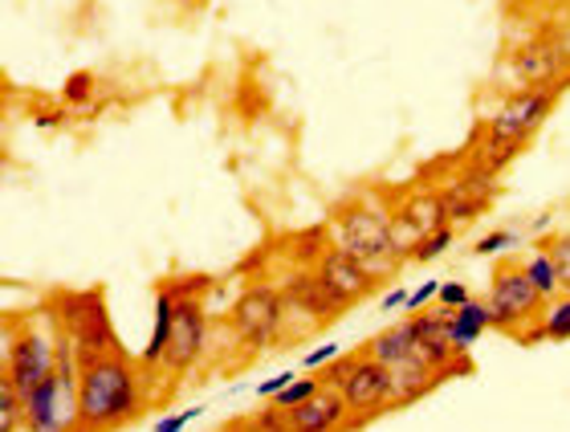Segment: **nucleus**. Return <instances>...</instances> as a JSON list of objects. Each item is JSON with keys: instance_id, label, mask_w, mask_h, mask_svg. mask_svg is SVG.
<instances>
[{"instance_id": "obj_3", "label": "nucleus", "mask_w": 570, "mask_h": 432, "mask_svg": "<svg viewBox=\"0 0 570 432\" xmlns=\"http://www.w3.org/2000/svg\"><path fill=\"white\" fill-rule=\"evenodd\" d=\"M228 326H233L240 347L249 351H274L294 335L277 282H253V286L240 289V298L228 311Z\"/></svg>"}, {"instance_id": "obj_5", "label": "nucleus", "mask_w": 570, "mask_h": 432, "mask_svg": "<svg viewBox=\"0 0 570 432\" xmlns=\"http://www.w3.org/2000/svg\"><path fill=\"white\" fill-rule=\"evenodd\" d=\"M485 302H489V311H493V331L510 338H518L534 318H542V306H547V298H542L534 289V282L525 277V265L510 262V257L493 269Z\"/></svg>"}, {"instance_id": "obj_31", "label": "nucleus", "mask_w": 570, "mask_h": 432, "mask_svg": "<svg viewBox=\"0 0 570 432\" xmlns=\"http://www.w3.org/2000/svg\"><path fill=\"white\" fill-rule=\"evenodd\" d=\"M407 298H412V289H404V286L387 289V294H383V302H380V311H383V314L400 311V306H407Z\"/></svg>"}, {"instance_id": "obj_25", "label": "nucleus", "mask_w": 570, "mask_h": 432, "mask_svg": "<svg viewBox=\"0 0 570 432\" xmlns=\"http://www.w3.org/2000/svg\"><path fill=\"white\" fill-rule=\"evenodd\" d=\"M518 245V233H510V228H498V233H489V237H481L473 245L476 257H505V253Z\"/></svg>"}, {"instance_id": "obj_23", "label": "nucleus", "mask_w": 570, "mask_h": 432, "mask_svg": "<svg viewBox=\"0 0 570 432\" xmlns=\"http://www.w3.org/2000/svg\"><path fill=\"white\" fill-rule=\"evenodd\" d=\"M452 240H456V233H452V225H444V228H436L432 237H424L412 249V262H436L440 253H449L452 249Z\"/></svg>"}, {"instance_id": "obj_28", "label": "nucleus", "mask_w": 570, "mask_h": 432, "mask_svg": "<svg viewBox=\"0 0 570 432\" xmlns=\"http://www.w3.org/2000/svg\"><path fill=\"white\" fill-rule=\"evenodd\" d=\"M200 412L204 409L196 404V409H184V412H176V416H164V421H155V432H184L196 416H200Z\"/></svg>"}, {"instance_id": "obj_9", "label": "nucleus", "mask_w": 570, "mask_h": 432, "mask_svg": "<svg viewBox=\"0 0 570 432\" xmlns=\"http://www.w3.org/2000/svg\"><path fill=\"white\" fill-rule=\"evenodd\" d=\"M309 269H314L318 286L326 289V294H331L334 306H338L343 314L351 311V306H358V302H363L371 294V286H375V277H371L367 269H363V265H358L355 257H351V253L338 249L334 240H331V245H322L318 257H314V265H309Z\"/></svg>"}, {"instance_id": "obj_30", "label": "nucleus", "mask_w": 570, "mask_h": 432, "mask_svg": "<svg viewBox=\"0 0 570 432\" xmlns=\"http://www.w3.org/2000/svg\"><path fill=\"white\" fill-rule=\"evenodd\" d=\"M436 294H440V282H424V286H420V289H412V298H407L404 311L420 314V311H424V306H428V302L436 298Z\"/></svg>"}, {"instance_id": "obj_13", "label": "nucleus", "mask_w": 570, "mask_h": 432, "mask_svg": "<svg viewBox=\"0 0 570 432\" xmlns=\"http://www.w3.org/2000/svg\"><path fill=\"white\" fill-rule=\"evenodd\" d=\"M277 289H282L289 318H294V314H306L309 331H314V326L334 323V318H343V311L334 306L331 294L318 286L314 269H285V274L277 277Z\"/></svg>"}, {"instance_id": "obj_20", "label": "nucleus", "mask_w": 570, "mask_h": 432, "mask_svg": "<svg viewBox=\"0 0 570 432\" xmlns=\"http://www.w3.org/2000/svg\"><path fill=\"white\" fill-rule=\"evenodd\" d=\"M24 429V396L0 375V432H21Z\"/></svg>"}, {"instance_id": "obj_15", "label": "nucleus", "mask_w": 570, "mask_h": 432, "mask_svg": "<svg viewBox=\"0 0 570 432\" xmlns=\"http://www.w3.org/2000/svg\"><path fill=\"white\" fill-rule=\"evenodd\" d=\"M562 66H567V53H562V46H554V41H525L522 49L510 53V73L518 86L562 82V78H567Z\"/></svg>"}, {"instance_id": "obj_8", "label": "nucleus", "mask_w": 570, "mask_h": 432, "mask_svg": "<svg viewBox=\"0 0 570 432\" xmlns=\"http://www.w3.org/2000/svg\"><path fill=\"white\" fill-rule=\"evenodd\" d=\"M171 289H176V311H171V338H167L164 367L184 375L200 363L204 343H208V318H204V306L196 294H184L179 286Z\"/></svg>"}, {"instance_id": "obj_12", "label": "nucleus", "mask_w": 570, "mask_h": 432, "mask_svg": "<svg viewBox=\"0 0 570 432\" xmlns=\"http://www.w3.org/2000/svg\"><path fill=\"white\" fill-rule=\"evenodd\" d=\"M440 196H444L449 225H469V220H476L481 213L493 208V200H498V176L469 159V168L440 184Z\"/></svg>"}, {"instance_id": "obj_4", "label": "nucleus", "mask_w": 570, "mask_h": 432, "mask_svg": "<svg viewBox=\"0 0 570 432\" xmlns=\"http://www.w3.org/2000/svg\"><path fill=\"white\" fill-rule=\"evenodd\" d=\"M363 351H367L375 363H383V367L392 372L395 396H400V409H404V404H416V400L428 396V392H432L436 384H444V380H440V375L428 367L424 355H420L407 318H404V323L387 326V331H380V335H371L367 343H363Z\"/></svg>"}, {"instance_id": "obj_14", "label": "nucleus", "mask_w": 570, "mask_h": 432, "mask_svg": "<svg viewBox=\"0 0 570 432\" xmlns=\"http://www.w3.org/2000/svg\"><path fill=\"white\" fill-rule=\"evenodd\" d=\"M351 429H355V416H351L338 387L322 384L318 396H309L306 404L289 409V432H351Z\"/></svg>"}, {"instance_id": "obj_27", "label": "nucleus", "mask_w": 570, "mask_h": 432, "mask_svg": "<svg viewBox=\"0 0 570 432\" xmlns=\"http://www.w3.org/2000/svg\"><path fill=\"white\" fill-rule=\"evenodd\" d=\"M338 355H343V351H338V343H322V347H314V351H306V355H302V367H306V372H318V367H326V363L338 360Z\"/></svg>"}, {"instance_id": "obj_7", "label": "nucleus", "mask_w": 570, "mask_h": 432, "mask_svg": "<svg viewBox=\"0 0 570 432\" xmlns=\"http://www.w3.org/2000/svg\"><path fill=\"white\" fill-rule=\"evenodd\" d=\"M338 392H343L346 409H351V416H355V429H358V424L375 421L380 412H387V409H395V404H400V396H395L392 372H387L383 363L371 360L367 351L358 355L355 372L346 375Z\"/></svg>"}, {"instance_id": "obj_24", "label": "nucleus", "mask_w": 570, "mask_h": 432, "mask_svg": "<svg viewBox=\"0 0 570 432\" xmlns=\"http://www.w3.org/2000/svg\"><path fill=\"white\" fill-rule=\"evenodd\" d=\"M358 355H363V347H355V351H343V355H338V360H331L326 363V367H322V384L326 387H343V380L351 372H355V363H358Z\"/></svg>"}, {"instance_id": "obj_32", "label": "nucleus", "mask_w": 570, "mask_h": 432, "mask_svg": "<svg viewBox=\"0 0 570 432\" xmlns=\"http://www.w3.org/2000/svg\"><path fill=\"white\" fill-rule=\"evenodd\" d=\"M216 432H257V429H253L249 421H228V424H220Z\"/></svg>"}, {"instance_id": "obj_10", "label": "nucleus", "mask_w": 570, "mask_h": 432, "mask_svg": "<svg viewBox=\"0 0 570 432\" xmlns=\"http://www.w3.org/2000/svg\"><path fill=\"white\" fill-rule=\"evenodd\" d=\"M444 225H449V213H444L440 188H416V193H407L404 200L392 208V237L404 257H412V249H416L420 240L432 237V233Z\"/></svg>"}, {"instance_id": "obj_19", "label": "nucleus", "mask_w": 570, "mask_h": 432, "mask_svg": "<svg viewBox=\"0 0 570 432\" xmlns=\"http://www.w3.org/2000/svg\"><path fill=\"white\" fill-rule=\"evenodd\" d=\"M538 326H542L547 343H570V294H559L554 302H547Z\"/></svg>"}, {"instance_id": "obj_2", "label": "nucleus", "mask_w": 570, "mask_h": 432, "mask_svg": "<svg viewBox=\"0 0 570 432\" xmlns=\"http://www.w3.org/2000/svg\"><path fill=\"white\" fill-rule=\"evenodd\" d=\"M331 240L351 253L375 282L392 277L407 262L392 237V205H383L380 196H358L338 208L331 220Z\"/></svg>"}, {"instance_id": "obj_1", "label": "nucleus", "mask_w": 570, "mask_h": 432, "mask_svg": "<svg viewBox=\"0 0 570 432\" xmlns=\"http://www.w3.org/2000/svg\"><path fill=\"white\" fill-rule=\"evenodd\" d=\"M142 409V380L122 351H107L82 363L78 384V432H110L135 421Z\"/></svg>"}, {"instance_id": "obj_26", "label": "nucleus", "mask_w": 570, "mask_h": 432, "mask_svg": "<svg viewBox=\"0 0 570 432\" xmlns=\"http://www.w3.org/2000/svg\"><path fill=\"white\" fill-rule=\"evenodd\" d=\"M469 298H473V289L464 286V282H440L436 302L444 306V311H461V306H464Z\"/></svg>"}, {"instance_id": "obj_33", "label": "nucleus", "mask_w": 570, "mask_h": 432, "mask_svg": "<svg viewBox=\"0 0 570 432\" xmlns=\"http://www.w3.org/2000/svg\"><path fill=\"white\" fill-rule=\"evenodd\" d=\"M37 127H58V115H37Z\"/></svg>"}, {"instance_id": "obj_29", "label": "nucleus", "mask_w": 570, "mask_h": 432, "mask_svg": "<svg viewBox=\"0 0 570 432\" xmlns=\"http://www.w3.org/2000/svg\"><path fill=\"white\" fill-rule=\"evenodd\" d=\"M294 380H297V372H277V375H269V380H262V384H257V396L274 400L277 392H285V387L294 384Z\"/></svg>"}, {"instance_id": "obj_18", "label": "nucleus", "mask_w": 570, "mask_h": 432, "mask_svg": "<svg viewBox=\"0 0 570 432\" xmlns=\"http://www.w3.org/2000/svg\"><path fill=\"white\" fill-rule=\"evenodd\" d=\"M525 265V277L534 282V289L542 294L547 302H554L562 294V274H559V262L550 257V249H534L530 257H522Z\"/></svg>"}, {"instance_id": "obj_6", "label": "nucleus", "mask_w": 570, "mask_h": 432, "mask_svg": "<svg viewBox=\"0 0 570 432\" xmlns=\"http://www.w3.org/2000/svg\"><path fill=\"white\" fill-rule=\"evenodd\" d=\"M58 367V335H46L41 326L24 323L21 331L4 326V380L24 400L33 396L37 384Z\"/></svg>"}, {"instance_id": "obj_21", "label": "nucleus", "mask_w": 570, "mask_h": 432, "mask_svg": "<svg viewBox=\"0 0 570 432\" xmlns=\"http://www.w3.org/2000/svg\"><path fill=\"white\" fill-rule=\"evenodd\" d=\"M61 102L73 110H86L90 102H95V73L90 70H73L70 78H66V86H61Z\"/></svg>"}, {"instance_id": "obj_22", "label": "nucleus", "mask_w": 570, "mask_h": 432, "mask_svg": "<svg viewBox=\"0 0 570 432\" xmlns=\"http://www.w3.org/2000/svg\"><path fill=\"white\" fill-rule=\"evenodd\" d=\"M322 392V375H306V380H294V384L285 387V392H277L269 404H277V409H297V404H306L309 396H318Z\"/></svg>"}, {"instance_id": "obj_17", "label": "nucleus", "mask_w": 570, "mask_h": 432, "mask_svg": "<svg viewBox=\"0 0 570 432\" xmlns=\"http://www.w3.org/2000/svg\"><path fill=\"white\" fill-rule=\"evenodd\" d=\"M171 311H176V289L164 286L155 294V326H151V343H147L139 355L142 367H164L167 338H171Z\"/></svg>"}, {"instance_id": "obj_16", "label": "nucleus", "mask_w": 570, "mask_h": 432, "mask_svg": "<svg viewBox=\"0 0 570 432\" xmlns=\"http://www.w3.org/2000/svg\"><path fill=\"white\" fill-rule=\"evenodd\" d=\"M493 331V311H489V302L481 298H469L461 311H452V323H449V335H452V347L456 355H469L476 347V338Z\"/></svg>"}, {"instance_id": "obj_11", "label": "nucleus", "mask_w": 570, "mask_h": 432, "mask_svg": "<svg viewBox=\"0 0 570 432\" xmlns=\"http://www.w3.org/2000/svg\"><path fill=\"white\" fill-rule=\"evenodd\" d=\"M449 323H452V311H444L440 306L436 314L432 311H420L407 318V326H412V338H416L420 355L428 360V367L440 375V380H449V375H469L473 372V363H469V355H456V347H452V335H449Z\"/></svg>"}]
</instances>
